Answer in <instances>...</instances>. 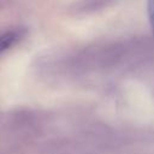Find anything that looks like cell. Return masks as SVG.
<instances>
[{
    "label": "cell",
    "instance_id": "cell-1",
    "mask_svg": "<svg viewBox=\"0 0 154 154\" xmlns=\"http://www.w3.org/2000/svg\"><path fill=\"white\" fill-rule=\"evenodd\" d=\"M23 36L22 30H10L2 35H0V53L7 51L14 43H17Z\"/></svg>",
    "mask_w": 154,
    "mask_h": 154
},
{
    "label": "cell",
    "instance_id": "cell-2",
    "mask_svg": "<svg viewBox=\"0 0 154 154\" xmlns=\"http://www.w3.org/2000/svg\"><path fill=\"white\" fill-rule=\"evenodd\" d=\"M147 13H148L149 24L154 35V0H147Z\"/></svg>",
    "mask_w": 154,
    "mask_h": 154
}]
</instances>
